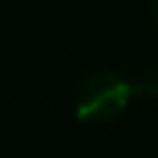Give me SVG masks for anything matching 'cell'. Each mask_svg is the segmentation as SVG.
<instances>
[{
  "instance_id": "6da1fadb",
  "label": "cell",
  "mask_w": 158,
  "mask_h": 158,
  "mask_svg": "<svg viewBox=\"0 0 158 158\" xmlns=\"http://www.w3.org/2000/svg\"><path fill=\"white\" fill-rule=\"evenodd\" d=\"M131 84L109 69L89 74L74 94V114L84 123H109L123 114L131 101Z\"/></svg>"
},
{
  "instance_id": "7a4b0ae2",
  "label": "cell",
  "mask_w": 158,
  "mask_h": 158,
  "mask_svg": "<svg viewBox=\"0 0 158 158\" xmlns=\"http://www.w3.org/2000/svg\"><path fill=\"white\" fill-rule=\"evenodd\" d=\"M131 84V94H138L143 99H158V64L143 67Z\"/></svg>"
},
{
  "instance_id": "3957f363",
  "label": "cell",
  "mask_w": 158,
  "mask_h": 158,
  "mask_svg": "<svg viewBox=\"0 0 158 158\" xmlns=\"http://www.w3.org/2000/svg\"><path fill=\"white\" fill-rule=\"evenodd\" d=\"M151 20H153V25L158 27V0H153V5H151Z\"/></svg>"
}]
</instances>
